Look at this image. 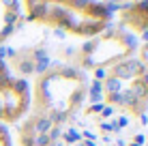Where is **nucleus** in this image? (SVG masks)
Instances as JSON below:
<instances>
[{"instance_id":"2","label":"nucleus","mask_w":148,"mask_h":146,"mask_svg":"<svg viewBox=\"0 0 148 146\" xmlns=\"http://www.w3.org/2000/svg\"><path fill=\"white\" fill-rule=\"evenodd\" d=\"M146 71H148L146 64L140 60L137 54H133V56H127V58L118 60L116 64H112L108 69V75H114V77H118L120 82L129 84V82H133V80H140Z\"/></svg>"},{"instance_id":"5","label":"nucleus","mask_w":148,"mask_h":146,"mask_svg":"<svg viewBox=\"0 0 148 146\" xmlns=\"http://www.w3.org/2000/svg\"><path fill=\"white\" fill-rule=\"evenodd\" d=\"M0 146H13L11 133H9V129H7V125H4V123H0Z\"/></svg>"},{"instance_id":"15","label":"nucleus","mask_w":148,"mask_h":146,"mask_svg":"<svg viewBox=\"0 0 148 146\" xmlns=\"http://www.w3.org/2000/svg\"><path fill=\"white\" fill-rule=\"evenodd\" d=\"M116 146H127V142H125V140H118V142H116Z\"/></svg>"},{"instance_id":"10","label":"nucleus","mask_w":148,"mask_h":146,"mask_svg":"<svg viewBox=\"0 0 148 146\" xmlns=\"http://www.w3.org/2000/svg\"><path fill=\"white\" fill-rule=\"evenodd\" d=\"M92 77L97 80V82H103L105 77H108V69H95V75Z\"/></svg>"},{"instance_id":"6","label":"nucleus","mask_w":148,"mask_h":146,"mask_svg":"<svg viewBox=\"0 0 148 146\" xmlns=\"http://www.w3.org/2000/svg\"><path fill=\"white\" fill-rule=\"evenodd\" d=\"M99 129L103 135L108 133H116V127H114V120H103V123H99Z\"/></svg>"},{"instance_id":"3","label":"nucleus","mask_w":148,"mask_h":146,"mask_svg":"<svg viewBox=\"0 0 148 146\" xmlns=\"http://www.w3.org/2000/svg\"><path fill=\"white\" fill-rule=\"evenodd\" d=\"M101 88H103V95H112V93H120L125 88V82H120L114 75H108V77L101 82Z\"/></svg>"},{"instance_id":"16","label":"nucleus","mask_w":148,"mask_h":146,"mask_svg":"<svg viewBox=\"0 0 148 146\" xmlns=\"http://www.w3.org/2000/svg\"><path fill=\"white\" fill-rule=\"evenodd\" d=\"M146 146H148V138H146Z\"/></svg>"},{"instance_id":"13","label":"nucleus","mask_w":148,"mask_h":146,"mask_svg":"<svg viewBox=\"0 0 148 146\" xmlns=\"http://www.w3.org/2000/svg\"><path fill=\"white\" fill-rule=\"evenodd\" d=\"M140 82H142V84H144V86L148 88V71H146V73H144V75L140 77Z\"/></svg>"},{"instance_id":"9","label":"nucleus","mask_w":148,"mask_h":146,"mask_svg":"<svg viewBox=\"0 0 148 146\" xmlns=\"http://www.w3.org/2000/svg\"><path fill=\"white\" fill-rule=\"evenodd\" d=\"M112 114H114V108H112V105H103V110H101L99 118H101V120H105V118H110Z\"/></svg>"},{"instance_id":"1","label":"nucleus","mask_w":148,"mask_h":146,"mask_svg":"<svg viewBox=\"0 0 148 146\" xmlns=\"http://www.w3.org/2000/svg\"><path fill=\"white\" fill-rule=\"evenodd\" d=\"M137 54V37L133 32L127 30H116L108 28L99 34V37L86 41L75 54V67L77 69H110L112 64H116L118 60Z\"/></svg>"},{"instance_id":"11","label":"nucleus","mask_w":148,"mask_h":146,"mask_svg":"<svg viewBox=\"0 0 148 146\" xmlns=\"http://www.w3.org/2000/svg\"><path fill=\"white\" fill-rule=\"evenodd\" d=\"M52 34H54L56 39H60V41H62V39H67V32H64L62 28H56V26L52 28Z\"/></svg>"},{"instance_id":"14","label":"nucleus","mask_w":148,"mask_h":146,"mask_svg":"<svg viewBox=\"0 0 148 146\" xmlns=\"http://www.w3.org/2000/svg\"><path fill=\"white\" fill-rule=\"evenodd\" d=\"M101 142H103V144H112V138H110V135H101Z\"/></svg>"},{"instance_id":"8","label":"nucleus","mask_w":148,"mask_h":146,"mask_svg":"<svg viewBox=\"0 0 148 146\" xmlns=\"http://www.w3.org/2000/svg\"><path fill=\"white\" fill-rule=\"evenodd\" d=\"M103 105H105V103H92V105H88V108H86V114H88V116H95V114H101Z\"/></svg>"},{"instance_id":"4","label":"nucleus","mask_w":148,"mask_h":146,"mask_svg":"<svg viewBox=\"0 0 148 146\" xmlns=\"http://www.w3.org/2000/svg\"><path fill=\"white\" fill-rule=\"evenodd\" d=\"M79 140H82V133H79L75 127H69L67 131H62V135H60V142H62L64 146H73V144H79Z\"/></svg>"},{"instance_id":"12","label":"nucleus","mask_w":148,"mask_h":146,"mask_svg":"<svg viewBox=\"0 0 148 146\" xmlns=\"http://www.w3.org/2000/svg\"><path fill=\"white\" fill-rule=\"evenodd\" d=\"M140 39H142V43H148V30H142V32H140Z\"/></svg>"},{"instance_id":"7","label":"nucleus","mask_w":148,"mask_h":146,"mask_svg":"<svg viewBox=\"0 0 148 146\" xmlns=\"http://www.w3.org/2000/svg\"><path fill=\"white\" fill-rule=\"evenodd\" d=\"M137 56H140V60L146 64V69H148V43H142L140 47H137Z\"/></svg>"}]
</instances>
